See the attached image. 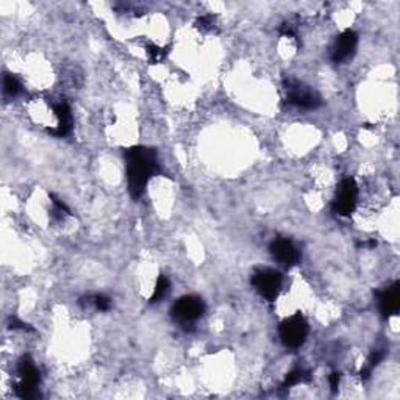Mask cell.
<instances>
[{"label": "cell", "mask_w": 400, "mask_h": 400, "mask_svg": "<svg viewBox=\"0 0 400 400\" xmlns=\"http://www.w3.org/2000/svg\"><path fill=\"white\" fill-rule=\"evenodd\" d=\"M127 160V179L133 199H139L145 191L149 180L158 173L157 154L149 147H130L124 152Z\"/></svg>", "instance_id": "cell-1"}, {"label": "cell", "mask_w": 400, "mask_h": 400, "mask_svg": "<svg viewBox=\"0 0 400 400\" xmlns=\"http://www.w3.org/2000/svg\"><path fill=\"white\" fill-rule=\"evenodd\" d=\"M283 86L285 94H287V100L291 105L302 108V110H314V108L322 104L319 94H317L313 88L307 86L299 80L288 79L285 80Z\"/></svg>", "instance_id": "cell-2"}, {"label": "cell", "mask_w": 400, "mask_h": 400, "mask_svg": "<svg viewBox=\"0 0 400 400\" xmlns=\"http://www.w3.org/2000/svg\"><path fill=\"white\" fill-rule=\"evenodd\" d=\"M278 332H280V339L285 346L289 349H299L307 341L310 327L307 319L301 313H296L280 323Z\"/></svg>", "instance_id": "cell-3"}, {"label": "cell", "mask_w": 400, "mask_h": 400, "mask_svg": "<svg viewBox=\"0 0 400 400\" xmlns=\"http://www.w3.org/2000/svg\"><path fill=\"white\" fill-rule=\"evenodd\" d=\"M19 382L16 383V394L22 399H31L36 396V388L40 385V371L33 360L24 357L17 366Z\"/></svg>", "instance_id": "cell-4"}, {"label": "cell", "mask_w": 400, "mask_h": 400, "mask_svg": "<svg viewBox=\"0 0 400 400\" xmlns=\"http://www.w3.org/2000/svg\"><path fill=\"white\" fill-rule=\"evenodd\" d=\"M252 283L255 289L259 293V296H263L264 299L268 301H275L278 294H280L282 285H283V277L278 271L271 269V268H263L253 272Z\"/></svg>", "instance_id": "cell-5"}, {"label": "cell", "mask_w": 400, "mask_h": 400, "mask_svg": "<svg viewBox=\"0 0 400 400\" xmlns=\"http://www.w3.org/2000/svg\"><path fill=\"white\" fill-rule=\"evenodd\" d=\"M358 199V186L353 179L341 182L333 200V211L339 216H351L355 211Z\"/></svg>", "instance_id": "cell-6"}, {"label": "cell", "mask_w": 400, "mask_h": 400, "mask_svg": "<svg viewBox=\"0 0 400 400\" xmlns=\"http://www.w3.org/2000/svg\"><path fill=\"white\" fill-rule=\"evenodd\" d=\"M173 316L177 321L183 323H191L199 319L205 313V303L200 297L195 296H185L180 297L179 301L174 303L173 307Z\"/></svg>", "instance_id": "cell-7"}, {"label": "cell", "mask_w": 400, "mask_h": 400, "mask_svg": "<svg viewBox=\"0 0 400 400\" xmlns=\"http://www.w3.org/2000/svg\"><path fill=\"white\" fill-rule=\"evenodd\" d=\"M358 46V35L353 30H346L336 38L332 47V60L335 63H344L355 54Z\"/></svg>", "instance_id": "cell-8"}, {"label": "cell", "mask_w": 400, "mask_h": 400, "mask_svg": "<svg viewBox=\"0 0 400 400\" xmlns=\"http://www.w3.org/2000/svg\"><path fill=\"white\" fill-rule=\"evenodd\" d=\"M271 253L277 262H280L285 266H294L299 263L301 259V252L297 249L296 244L289 239H275L274 243L271 244Z\"/></svg>", "instance_id": "cell-9"}, {"label": "cell", "mask_w": 400, "mask_h": 400, "mask_svg": "<svg viewBox=\"0 0 400 400\" xmlns=\"http://www.w3.org/2000/svg\"><path fill=\"white\" fill-rule=\"evenodd\" d=\"M400 285L396 282L394 285H391L390 288H386L385 291L378 294V310L382 313L383 317H391L397 314V311L400 308Z\"/></svg>", "instance_id": "cell-10"}, {"label": "cell", "mask_w": 400, "mask_h": 400, "mask_svg": "<svg viewBox=\"0 0 400 400\" xmlns=\"http://www.w3.org/2000/svg\"><path fill=\"white\" fill-rule=\"evenodd\" d=\"M54 113H55L56 119H58V124H56V127L52 130V135L66 136L67 133L72 130L71 106H69L66 102H60V104L54 105Z\"/></svg>", "instance_id": "cell-11"}, {"label": "cell", "mask_w": 400, "mask_h": 400, "mask_svg": "<svg viewBox=\"0 0 400 400\" xmlns=\"http://www.w3.org/2000/svg\"><path fill=\"white\" fill-rule=\"evenodd\" d=\"M22 91V83L16 75H5L3 77V93L8 96L15 97Z\"/></svg>", "instance_id": "cell-12"}, {"label": "cell", "mask_w": 400, "mask_h": 400, "mask_svg": "<svg viewBox=\"0 0 400 400\" xmlns=\"http://www.w3.org/2000/svg\"><path fill=\"white\" fill-rule=\"evenodd\" d=\"M169 288H170V283L169 280L164 275L158 277V280L155 283V289H154V294L150 297V302H158L166 297V294L169 293Z\"/></svg>", "instance_id": "cell-13"}, {"label": "cell", "mask_w": 400, "mask_h": 400, "mask_svg": "<svg viewBox=\"0 0 400 400\" xmlns=\"http://www.w3.org/2000/svg\"><path fill=\"white\" fill-rule=\"evenodd\" d=\"M307 372L302 371V369H294L293 372H289L287 378H285V383L283 386L285 388H291V386H296V385H299V383H303V382H307Z\"/></svg>", "instance_id": "cell-14"}, {"label": "cell", "mask_w": 400, "mask_h": 400, "mask_svg": "<svg viewBox=\"0 0 400 400\" xmlns=\"http://www.w3.org/2000/svg\"><path fill=\"white\" fill-rule=\"evenodd\" d=\"M168 47H158L154 46V44H150L147 47V55H149V60L152 65H157V63H161L164 58H166L168 55Z\"/></svg>", "instance_id": "cell-15"}, {"label": "cell", "mask_w": 400, "mask_h": 400, "mask_svg": "<svg viewBox=\"0 0 400 400\" xmlns=\"http://www.w3.org/2000/svg\"><path fill=\"white\" fill-rule=\"evenodd\" d=\"M85 301H86L88 305H94V307H96V310H99V311H108V310L111 308L110 299H108V297L104 296V294L88 297V299H85Z\"/></svg>", "instance_id": "cell-16"}, {"label": "cell", "mask_w": 400, "mask_h": 400, "mask_svg": "<svg viewBox=\"0 0 400 400\" xmlns=\"http://www.w3.org/2000/svg\"><path fill=\"white\" fill-rule=\"evenodd\" d=\"M195 27H198L199 30H203V31L211 30L214 27V17L209 16V15L199 17L198 22H195Z\"/></svg>", "instance_id": "cell-17"}, {"label": "cell", "mask_w": 400, "mask_h": 400, "mask_svg": "<svg viewBox=\"0 0 400 400\" xmlns=\"http://www.w3.org/2000/svg\"><path fill=\"white\" fill-rule=\"evenodd\" d=\"M339 382H341V377H339V374H332V376H330V388H332V391L333 392H336L338 391V388H339Z\"/></svg>", "instance_id": "cell-18"}]
</instances>
